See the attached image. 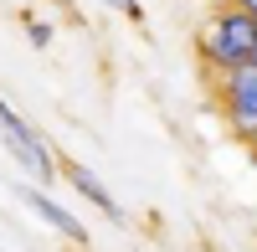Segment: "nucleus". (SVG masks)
I'll return each instance as SVG.
<instances>
[{"instance_id": "1", "label": "nucleus", "mask_w": 257, "mask_h": 252, "mask_svg": "<svg viewBox=\"0 0 257 252\" xmlns=\"http://www.w3.org/2000/svg\"><path fill=\"white\" fill-rule=\"evenodd\" d=\"M196 47H201V72L247 67V62H257V16H247L242 6L216 11V16L201 26Z\"/></svg>"}, {"instance_id": "2", "label": "nucleus", "mask_w": 257, "mask_h": 252, "mask_svg": "<svg viewBox=\"0 0 257 252\" xmlns=\"http://www.w3.org/2000/svg\"><path fill=\"white\" fill-rule=\"evenodd\" d=\"M206 77L216 82L221 118H226L242 139H257V62L231 67V72H206Z\"/></svg>"}, {"instance_id": "3", "label": "nucleus", "mask_w": 257, "mask_h": 252, "mask_svg": "<svg viewBox=\"0 0 257 252\" xmlns=\"http://www.w3.org/2000/svg\"><path fill=\"white\" fill-rule=\"evenodd\" d=\"M0 139H6V150H11L21 165H26L36 180H52V175H57V160L47 155V144H41V139L26 129V118H21V113H11L6 103H0Z\"/></svg>"}, {"instance_id": "4", "label": "nucleus", "mask_w": 257, "mask_h": 252, "mask_svg": "<svg viewBox=\"0 0 257 252\" xmlns=\"http://www.w3.org/2000/svg\"><path fill=\"white\" fill-rule=\"evenodd\" d=\"M21 201H26L31 211H36L41 221H47V226H57V232L67 237V242H77V247L88 242V232H82V221H77V216H67V211H62V206L52 201V196H41V191H31V185H26V191H21Z\"/></svg>"}, {"instance_id": "5", "label": "nucleus", "mask_w": 257, "mask_h": 252, "mask_svg": "<svg viewBox=\"0 0 257 252\" xmlns=\"http://www.w3.org/2000/svg\"><path fill=\"white\" fill-rule=\"evenodd\" d=\"M62 175H67V180L77 185V191H82V196H88V201L98 206V211H103V216H113V221H123V211H118V201H113L108 191H103V185H98V180H93L88 170H82V165H72V160H67V165H62Z\"/></svg>"}, {"instance_id": "6", "label": "nucleus", "mask_w": 257, "mask_h": 252, "mask_svg": "<svg viewBox=\"0 0 257 252\" xmlns=\"http://www.w3.org/2000/svg\"><path fill=\"white\" fill-rule=\"evenodd\" d=\"M103 6H113V11H123V16H139V0H103Z\"/></svg>"}, {"instance_id": "7", "label": "nucleus", "mask_w": 257, "mask_h": 252, "mask_svg": "<svg viewBox=\"0 0 257 252\" xmlns=\"http://www.w3.org/2000/svg\"><path fill=\"white\" fill-rule=\"evenodd\" d=\"M231 6H242L247 16H257V0H231Z\"/></svg>"}]
</instances>
